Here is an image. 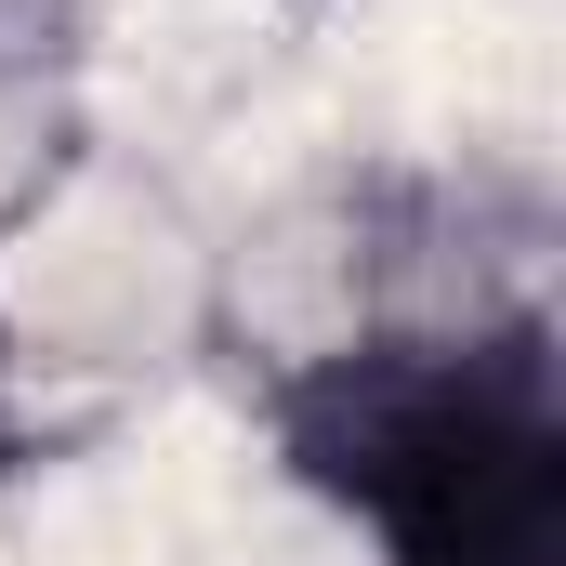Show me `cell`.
<instances>
[{
	"label": "cell",
	"mask_w": 566,
	"mask_h": 566,
	"mask_svg": "<svg viewBox=\"0 0 566 566\" xmlns=\"http://www.w3.org/2000/svg\"><path fill=\"white\" fill-rule=\"evenodd\" d=\"M290 474L369 514L382 566H566V422L541 329L343 343L277 396Z\"/></svg>",
	"instance_id": "1"
}]
</instances>
